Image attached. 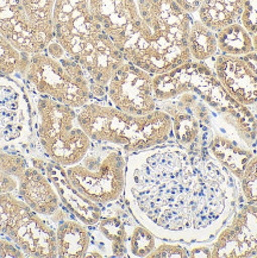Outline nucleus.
<instances>
[{
	"mask_svg": "<svg viewBox=\"0 0 257 258\" xmlns=\"http://www.w3.org/2000/svg\"><path fill=\"white\" fill-rule=\"evenodd\" d=\"M187 250H188V257H212V243L210 241L187 244Z\"/></svg>",
	"mask_w": 257,
	"mask_h": 258,
	"instance_id": "nucleus-33",
	"label": "nucleus"
},
{
	"mask_svg": "<svg viewBox=\"0 0 257 258\" xmlns=\"http://www.w3.org/2000/svg\"><path fill=\"white\" fill-rule=\"evenodd\" d=\"M239 23L251 36L257 34V0H243Z\"/></svg>",
	"mask_w": 257,
	"mask_h": 258,
	"instance_id": "nucleus-31",
	"label": "nucleus"
},
{
	"mask_svg": "<svg viewBox=\"0 0 257 258\" xmlns=\"http://www.w3.org/2000/svg\"><path fill=\"white\" fill-rule=\"evenodd\" d=\"M18 178L0 170V195L17 193Z\"/></svg>",
	"mask_w": 257,
	"mask_h": 258,
	"instance_id": "nucleus-34",
	"label": "nucleus"
},
{
	"mask_svg": "<svg viewBox=\"0 0 257 258\" xmlns=\"http://www.w3.org/2000/svg\"><path fill=\"white\" fill-rule=\"evenodd\" d=\"M0 233H3V219H2V213H0Z\"/></svg>",
	"mask_w": 257,
	"mask_h": 258,
	"instance_id": "nucleus-38",
	"label": "nucleus"
},
{
	"mask_svg": "<svg viewBox=\"0 0 257 258\" xmlns=\"http://www.w3.org/2000/svg\"><path fill=\"white\" fill-rule=\"evenodd\" d=\"M240 199L238 180L207 151L171 142L127 156L125 205L159 239H214Z\"/></svg>",
	"mask_w": 257,
	"mask_h": 258,
	"instance_id": "nucleus-1",
	"label": "nucleus"
},
{
	"mask_svg": "<svg viewBox=\"0 0 257 258\" xmlns=\"http://www.w3.org/2000/svg\"><path fill=\"white\" fill-rule=\"evenodd\" d=\"M154 94L157 101L170 100L193 92L213 108L224 123L232 126L249 145L257 141V117L251 108L227 94L213 69L205 62L189 61L167 73L154 75Z\"/></svg>",
	"mask_w": 257,
	"mask_h": 258,
	"instance_id": "nucleus-5",
	"label": "nucleus"
},
{
	"mask_svg": "<svg viewBox=\"0 0 257 258\" xmlns=\"http://www.w3.org/2000/svg\"><path fill=\"white\" fill-rule=\"evenodd\" d=\"M30 56L19 50L9 39L0 35V73L23 79L29 67Z\"/></svg>",
	"mask_w": 257,
	"mask_h": 258,
	"instance_id": "nucleus-25",
	"label": "nucleus"
},
{
	"mask_svg": "<svg viewBox=\"0 0 257 258\" xmlns=\"http://www.w3.org/2000/svg\"><path fill=\"white\" fill-rule=\"evenodd\" d=\"M23 79L37 94L77 110L93 100L87 72L55 39L44 51L30 56Z\"/></svg>",
	"mask_w": 257,
	"mask_h": 258,
	"instance_id": "nucleus-6",
	"label": "nucleus"
},
{
	"mask_svg": "<svg viewBox=\"0 0 257 258\" xmlns=\"http://www.w3.org/2000/svg\"><path fill=\"white\" fill-rule=\"evenodd\" d=\"M0 35L29 55L44 51L54 39L29 19L23 0H0Z\"/></svg>",
	"mask_w": 257,
	"mask_h": 258,
	"instance_id": "nucleus-14",
	"label": "nucleus"
},
{
	"mask_svg": "<svg viewBox=\"0 0 257 258\" xmlns=\"http://www.w3.org/2000/svg\"><path fill=\"white\" fill-rule=\"evenodd\" d=\"M252 48H253V51L257 54V34L252 35Z\"/></svg>",
	"mask_w": 257,
	"mask_h": 258,
	"instance_id": "nucleus-37",
	"label": "nucleus"
},
{
	"mask_svg": "<svg viewBox=\"0 0 257 258\" xmlns=\"http://www.w3.org/2000/svg\"><path fill=\"white\" fill-rule=\"evenodd\" d=\"M77 111L79 123L92 141L112 144L127 155L173 142L171 119L160 108L136 115L106 100H92Z\"/></svg>",
	"mask_w": 257,
	"mask_h": 258,
	"instance_id": "nucleus-4",
	"label": "nucleus"
},
{
	"mask_svg": "<svg viewBox=\"0 0 257 258\" xmlns=\"http://www.w3.org/2000/svg\"><path fill=\"white\" fill-rule=\"evenodd\" d=\"M149 257H161V258H171L188 257V250H187V244L179 243V241H168L159 239L157 245Z\"/></svg>",
	"mask_w": 257,
	"mask_h": 258,
	"instance_id": "nucleus-30",
	"label": "nucleus"
},
{
	"mask_svg": "<svg viewBox=\"0 0 257 258\" xmlns=\"http://www.w3.org/2000/svg\"><path fill=\"white\" fill-rule=\"evenodd\" d=\"M36 137L43 154L63 168L78 163L92 141L78 120L77 108L35 92Z\"/></svg>",
	"mask_w": 257,
	"mask_h": 258,
	"instance_id": "nucleus-7",
	"label": "nucleus"
},
{
	"mask_svg": "<svg viewBox=\"0 0 257 258\" xmlns=\"http://www.w3.org/2000/svg\"><path fill=\"white\" fill-rule=\"evenodd\" d=\"M238 183L244 203L257 206V154L249 161Z\"/></svg>",
	"mask_w": 257,
	"mask_h": 258,
	"instance_id": "nucleus-29",
	"label": "nucleus"
},
{
	"mask_svg": "<svg viewBox=\"0 0 257 258\" xmlns=\"http://www.w3.org/2000/svg\"><path fill=\"white\" fill-rule=\"evenodd\" d=\"M44 171L54 184L61 204L72 217L87 226H94L100 219L103 207L80 193L68 178L65 168L48 157L45 160Z\"/></svg>",
	"mask_w": 257,
	"mask_h": 258,
	"instance_id": "nucleus-18",
	"label": "nucleus"
},
{
	"mask_svg": "<svg viewBox=\"0 0 257 258\" xmlns=\"http://www.w3.org/2000/svg\"><path fill=\"white\" fill-rule=\"evenodd\" d=\"M242 6L243 0H205L197 13V18L211 30L217 31L239 22Z\"/></svg>",
	"mask_w": 257,
	"mask_h": 258,
	"instance_id": "nucleus-22",
	"label": "nucleus"
},
{
	"mask_svg": "<svg viewBox=\"0 0 257 258\" xmlns=\"http://www.w3.org/2000/svg\"><path fill=\"white\" fill-rule=\"evenodd\" d=\"M56 0H23L29 19L54 37V8Z\"/></svg>",
	"mask_w": 257,
	"mask_h": 258,
	"instance_id": "nucleus-27",
	"label": "nucleus"
},
{
	"mask_svg": "<svg viewBox=\"0 0 257 258\" xmlns=\"http://www.w3.org/2000/svg\"><path fill=\"white\" fill-rule=\"evenodd\" d=\"M137 5L143 25L128 62L157 75L189 61L188 32L192 16L174 0H137Z\"/></svg>",
	"mask_w": 257,
	"mask_h": 258,
	"instance_id": "nucleus-3",
	"label": "nucleus"
},
{
	"mask_svg": "<svg viewBox=\"0 0 257 258\" xmlns=\"http://www.w3.org/2000/svg\"><path fill=\"white\" fill-rule=\"evenodd\" d=\"M121 200L104 206L100 219L90 227L91 244L103 251L105 257H127L128 231L136 220Z\"/></svg>",
	"mask_w": 257,
	"mask_h": 258,
	"instance_id": "nucleus-16",
	"label": "nucleus"
},
{
	"mask_svg": "<svg viewBox=\"0 0 257 258\" xmlns=\"http://www.w3.org/2000/svg\"><path fill=\"white\" fill-rule=\"evenodd\" d=\"M216 37L219 54L244 56L253 51L252 36L239 22L217 30Z\"/></svg>",
	"mask_w": 257,
	"mask_h": 258,
	"instance_id": "nucleus-23",
	"label": "nucleus"
},
{
	"mask_svg": "<svg viewBox=\"0 0 257 258\" xmlns=\"http://www.w3.org/2000/svg\"><path fill=\"white\" fill-rule=\"evenodd\" d=\"M23 258L26 253L12 239L4 233H0V258Z\"/></svg>",
	"mask_w": 257,
	"mask_h": 258,
	"instance_id": "nucleus-32",
	"label": "nucleus"
},
{
	"mask_svg": "<svg viewBox=\"0 0 257 258\" xmlns=\"http://www.w3.org/2000/svg\"><path fill=\"white\" fill-rule=\"evenodd\" d=\"M255 150H256V154H257V141H256V145H255Z\"/></svg>",
	"mask_w": 257,
	"mask_h": 258,
	"instance_id": "nucleus-39",
	"label": "nucleus"
},
{
	"mask_svg": "<svg viewBox=\"0 0 257 258\" xmlns=\"http://www.w3.org/2000/svg\"><path fill=\"white\" fill-rule=\"evenodd\" d=\"M3 233L28 257L57 258L56 224L31 210L16 193L0 195Z\"/></svg>",
	"mask_w": 257,
	"mask_h": 258,
	"instance_id": "nucleus-10",
	"label": "nucleus"
},
{
	"mask_svg": "<svg viewBox=\"0 0 257 258\" xmlns=\"http://www.w3.org/2000/svg\"><path fill=\"white\" fill-rule=\"evenodd\" d=\"M128 155L112 144L92 142L78 163L65 168L77 189L104 207L124 198Z\"/></svg>",
	"mask_w": 257,
	"mask_h": 258,
	"instance_id": "nucleus-8",
	"label": "nucleus"
},
{
	"mask_svg": "<svg viewBox=\"0 0 257 258\" xmlns=\"http://www.w3.org/2000/svg\"><path fill=\"white\" fill-rule=\"evenodd\" d=\"M90 8L94 18L128 61L143 25L137 0H90Z\"/></svg>",
	"mask_w": 257,
	"mask_h": 258,
	"instance_id": "nucleus-12",
	"label": "nucleus"
},
{
	"mask_svg": "<svg viewBox=\"0 0 257 258\" xmlns=\"http://www.w3.org/2000/svg\"><path fill=\"white\" fill-rule=\"evenodd\" d=\"M213 72L230 97L252 111L257 108V75L242 56L216 55Z\"/></svg>",
	"mask_w": 257,
	"mask_h": 258,
	"instance_id": "nucleus-17",
	"label": "nucleus"
},
{
	"mask_svg": "<svg viewBox=\"0 0 257 258\" xmlns=\"http://www.w3.org/2000/svg\"><path fill=\"white\" fill-rule=\"evenodd\" d=\"M157 108L166 112L171 119L173 143L189 149L194 153L207 151V131L192 112L181 107L173 99L157 101Z\"/></svg>",
	"mask_w": 257,
	"mask_h": 258,
	"instance_id": "nucleus-20",
	"label": "nucleus"
},
{
	"mask_svg": "<svg viewBox=\"0 0 257 258\" xmlns=\"http://www.w3.org/2000/svg\"><path fill=\"white\" fill-rule=\"evenodd\" d=\"M157 238L146 226L137 221L131 225L127 236V257H149L157 245Z\"/></svg>",
	"mask_w": 257,
	"mask_h": 258,
	"instance_id": "nucleus-26",
	"label": "nucleus"
},
{
	"mask_svg": "<svg viewBox=\"0 0 257 258\" xmlns=\"http://www.w3.org/2000/svg\"><path fill=\"white\" fill-rule=\"evenodd\" d=\"M54 39L87 72L93 100H106L113 73L126 59L94 18L90 0H56Z\"/></svg>",
	"mask_w": 257,
	"mask_h": 258,
	"instance_id": "nucleus-2",
	"label": "nucleus"
},
{
	"mask_svg": "<svg viewBox=\"0 0 257 258\" xmlns=\"http://www.w3.org/2000/svg\"><path fill=\"white\" fill-rule=\"evenodd\" d=\"M28 155L21 150H0V170L19 178L30 165Z\"/></svg>",
	"mask_w": 257,
	"mask_h": 258,
	"instance_id": "nucleus-28",
	"label": "nucleus"
},
{
	"mask_svg": "<svg viewBox=\"0 0 257 258\" xmlns=\"http://www.w3.org/2000/svg\"><path fill=\"white\" fill-rule=\"evenodd\" d=\"M174 2L179 5L180 9H182L184 12L193 17L202 8L205 0H174Z\"/></svg>",
	"mask_w": 257,
	"mask_h": 258,
	"instance_id": "nucleus-35",
	"label": "nucleus"
},
{
	"mask_svg": "<svg viewBox=\"0 0 257 258\" xmlns=\"http://www.w3.org/2000/svg\"><path fill=\"white\" fill-rule=\"evenodd\" d=\"M242 57L245 59V62L249 64V67L251 68L252 72L257 75V54L256 52L251 51V52H249V54L242 56Z\"/></svg>",
	"mask_w": 257,
	"mask_h": 258,
	"instance_id": "nucleus-36",
	"label": "nucleus"
},
{
	"mask_svg": "<svg viewBox=\"0 0 257 258\" xmlns=\"http://www.w3.org/2000/svg\"><path fill=\"white\" fill-rule=\"evenodd\" d=\"M31 210L41 216L51 218L63 208L54 184L44 170L30 164L18 178L17 193Z\"/></svg>",
	"mask_w": 257,
	"mask_h": 258,
	"instance_id": "nucleus-19",
	"label": "nucleus"
},
{
	"mask_svg": "<svg viewBox=\"0 0 257 258\" xmlns=\"http://www.w3.org/2000/svg\"><path fill=\"white\" fill-rule=\"evenodd\" d=\"M153 78V74L125 61L108 81L106 101L130 114L151 113L157 110Z\"/></svg>",
	"mask_w": 257,
	"mask_h": 258,
	"instance_id": "nucleus-11",
	"label": "nucleus"
},
{
	"mask_svg": "<svg viewBox=\"0 0 257 258\" xmlns=\"http://www.w3.org/2000/svg\"><path fill=\"white\" fill-rule=\"evenodd\" d=\"M257 254V206L239 204L212 241V257L245 258Z\"/></svg>",
	"mask_w": 257,
	"mask_h": 258,
	"instance_id": "nucleus-13",
	"label": "nucleus"
},
{
	"mask_svg": "<svg viewBox=\"0 0 257 258\" xmlns=\"http://www.w3.org/2000/svg\"><path fill=\"white\" fill-rule=\"evenodd\" d=\"M206 150L238 181L256 155L255 148L246 143L232 126L220 120L219 115L207 130Z\"/></svg>",
	"mask_w": 257,
	"mask_h": 258,
	"instance_id": "nucleus-15",
	"label": "nucleus"
},
{
	"mask_svg": "<svg viewBox=\"0 0 257 258\" xmlns=\"http://www.w3.org/2000/svg\"><path fill=\"white\" fill-rule=\"evenodd\" d=\"M35 91L22 78L0 73V150L26 153L37 140Z\"/></svg>",
	"mask_w": 257,
	"mask_h": 258,
	"instance_id": "nucleus-9",
	"label": "nucleus"
},
{
	"mask_svg": "<svg viewBox=\"0 0 257 258\" xmlns=\"http://www.w3.org/2000/svg\"><path fill=\"white\" fill-rule=\"evenodd\" d=\"M56 247L60 258H85L92 243L90 226L75 218L56 224Z\"/></svg>",
	"mask_w": 257,
	"mask_h": 258,
	"instance_id": "nucleus-21",
	"label": "nucleus"
},
{
	"mask_svg": "<svg viewBox=\"0 0 257 258\" xmlns=\"http://www.w3.org/2000/svg\"><path fill=\"white\" fill-rule=\"evenodd\" d=\"M188 50L190 59L206 62L218 52L216 31L211 30L198 18H192L188 32Z\"/></svg>",
	"mask_w": 257,
	"mask_h": 258,
	"instance_id": "nucleus-24",
	"label": "nucleus"
}]
</instances>
